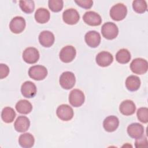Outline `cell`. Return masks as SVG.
I'll list each match as a JSON object with an SVG mask.
<instances>
[{"instance_id": "obj_15", "label": "cell", "mask_w": 148, "mask_h": 148, "mask_svg": "<svg viewBox=\"0 0 148 148\" xmlns=\"http://www.w3.org/2000/svg\"><path fill=\"white\" fill-rule=\"evenodd\" d=\"M21 92L23 97L27 98H33L36 94V87L33 82L26 81L21 85Z\"/></svg>"}, {"instance_id": "obj_19", "label": "cell", "mask_w": 148, "mask_h": 148, "mask_svg": "<svg viewBox=\"0 0 148 148\" xmlns=\"http://www.w3.org/2000/svg\"><path fill=\"white\" fill-rule=\"evenodd\" d=\"M119 125V119L115 116H109L105 119L103 122V127L105 130L112 132L118 128Z\"/></svg>"}, {"instance_id": "obj_20", "label": "cell", "mask_w": 148, "mask_h": 148, "mask_svg": "<svg viewBox=\"0 0 148 148\" xmlns=\"http://www.w3.org/2000/svg\"><path fill=\"white\" fill-rule=\"evenodd\" d=\"M119 110L121 114L125 116H131L136 110V106L134 102L130 99L123 101L119 106Z\"/></svg>"}, {"instance_id": "obj_22", "label": "cell", "mask_w": 148, "mask_h": 148, "mask_svg": "<svg viewBox=\"0 0 148 148\" xmlns=\"http://www.w3.org/2000/svg\"><path fill=\"white\" fill-rule=\"evenodd\" d=\"M34 137L30 133L23 134L18 138V143L22 147L30 148L34 146Z\"/></svg>"}, {"instance_id": "obj_23", "label": "cell", "mask_w": 148, "mask_h": 148, "mask_svg": "<svg viewBox=\"0 0 148 148\" xmlns=\"http://www.w3.org/2000/svg\"><path fill=\"white\" fill-rule=\"evenodd\" d=\"M15 108L19 113L23 114H27L32 110V104L26 99H21L18 101L16 103Z\"/></svg>"}, {"instance_id": "obj_29", "label": "cell", "mask_w": 148, "mask_h": 148, "mask_svg": "<svg viewBox=\"0 0 148 148\" xmlns=\"http://www.w3.org/2000/svg\"><path fill=\"white\" fill-rule=\"evenodd\" d=\"M48 6L52 12H58L62 9L64 2L62 0H49Z\"/></svg>"}, {"instance_id": "obj_4", "label": "cell", "mask_w": 148, "mask_h": 148, "mask_svg": "<svg viewBox=\"0 0 148 148\" xmlns=\"http://www.w3.org/2000/svg\"><path fill=\"white\" fill-rule=\"evenodd\" d=\"M59 83L62 88L65 90H69L72 88L75 84V76L72 72H64L60 77Z\"/></svg>"}, {"instance_id": "obj_13", "label": "cell", "mask_w": 148, "mask_h": 148, "mask_svg": "<svg viewBox=\"0 0 148 148\" xmlns=\"http://www.w3.org/2000/svg\"><path fill=\"white\" fill-rule=\"evenodd\" d=\"M101 35L99 33L95 31H90L84 36V40L86 44L90 47L95 48L101 43Z\"/></svg>"}, {"instance_id": "obj_16", "label": "cell", "mask_w": 148, "mask_h": 148, "mask_svg": "<svg viewBox=\"0 0 148 148\" xmlns=\"http://www.w3.org/2000/svg\"><path fill=\"white\" fill-rule=\"evenodd\" d=\"M127 133L132 138H139L142 137L144 134V127L142 124L138 123H132L127 127Z\"/></svg>"}, {"instance_id": "obj_10", "label": "cell", "mask_w": 148, "mask_h": 148, "mask_svg": "<svg viewBox=\"0 0 148 148\" xmlns=\"http://www.w3.org/2000/svg\"><path fill=\"white\" fill-rule=\"evenodd\" d=\"M26 26L25 19L21 16H16L12 19L9 24V28L14 34H20Z\"/></svg>"}, {"instance_id": "obj_33", "label": "cell", "mask_w": 148, "mask_h": 148, "mask_svg": "<svg viewBox=\"0 0 148 148\" xmlns=\"http://www.w3.org/2000/svg\"><path fill=\"white\" fill-rule=\"evenodd\" d=\"M9 73V68L4 64H0V78L1 79L8 76Z\"/></svg>"}, {"instance_id": "obj_27", "label": "cell", "mask_w": 148, "mask_h": 148, "mask_svg": "<svg viewBox=\"0 0 148 148\" xmlns=\"http://www.w3.org/2000/svg\"><path fill=\"white\" fill-rule=\"evenodd\" d=\"M19 6L21 10L27 14L31 13L35 9V3L33 1H20Z\"/></svg>"}, {"instance_id": "obj_11", "label": "cell", "mask_w": 148, "mask_h": 148, "mask_svg": "<svg viewBox=\"0 0 148 148\" xmlns=\"http://www.w3.org/2000/svg\"><path fill=\"white\" fill-rule=\"evenodd\" d=\"M62 19L65 23L69 25L76 24L80 19L79 12L75 9H66L62 13Z\"/></svg>"}, {"instance_id": "obj_17", "label": "cell", "mask_w": 148, "mask_h": 148, "mask_svg": "<svg viewBox=\"0 0 148 148\" xmlns=\"http://www.w3.org/2000/svg\"><path fill=\"white\" fill-rule=\"evenodd\" d=\"M40 44L45 47H51L54 43L55 37L54 34L49 31H43L39 35Z\"/></svg>"}, {"instance_id": "obj_12", "label": "cell", "mask_w": 148, "mask_h": 148, "mask_svg": "<svg viewBox=\"0 0 148 148\" xmlns=\"http://www.w3.org/2000/svg\"><path fill=\"white\" fill-rule=\"evenodd\" d=\"M83 20L85 23L90 26H98L102 23L100 15L94 11L86 12L83 16Z\"/></svg>"}, {"instance_id": "obj_30", "label": "cell", "mask_w": 148, "mask_h": 148, "mask_svg": "<svg viewBox=\"0 0 148 148\" xmlns=\"http://www.w3.org/2000/svg\"><path fill=\"white\" fill-rule=\"evenodd\" d=\"M136 116L140 122L147 123L148 122V109L145 107L139 108L137 110Z\"/></svg>"}, {"instance_id": "obj_18", "label": "cell", "mask_w": 148, "mask_h": 148, "mask_svg": "<svg viewBox=\"0 0 148 148\" xmlns=\"http://www.w3.org/2000/svg\"><path fill=\"white\" fill-rule=\"evenodd\" d=\"M30 126L29 119L24 116H20L14 123V129L18 132H24L28 130Z\"/></svg>"}, {"instance_id": "obj_1", "label": "cell", "mask_w": 148, "mask_h": 148, "mask_svg": "<svg viewBox=\"0 0 148 148\" xmlns=\"http://www.w3.org/2000/svg\"><path fill=\"white\" fill-rule=\"evenodd\" d=\"M127 14V6L123 3H119L113 5L110 10V16L114 21L123 20Z\"/></svg>"}, {"instance_id": "obj_28", "label": "cell", "mask_w": 148, "mask_h": 148, "mask_svg": "<svg viewBox=\"0 0 148 148\" xmlns=\"http://www.w3.org/2000/svg\"><path fill=\"white\" fill-rule=\"evenodd\" d=\"M134 10L139 14L145 13L147 9V3L143 0H135L132 2Z\"/></svg>"}, {"instance_id": "obj_3", "label": "cell", "mask_w": 148, "mask_h": 148, "mask_svg": "<svg viewBox=\"0 0 148 148\" xmlns=\"http://www.w3.org/2000/svg\"><path fill=\"white\" fill-rule=\"evenodd\" d=\"M130 68L132 72L135 74H145L148 69L147 61L142 58H135L131 62Z\"/></svg>"}, {"instance_id": "obj_14", "label": "cell", "mask_w": 148, "mask_h": 148, "mask_svg": "<svg viewBox=\"0 0 148 148\" xmlns=\"http://www.w3.org/2000/svg\"><path fill=\"white\" fill-rule=\"evenodd\" d=\"M95 60L97 65L102 67H106L112 63L113 61V57L110 53L103 51L99 52L96 56Z\"/></svg>"}, {"instance_id": "obj_26", "label": "cell", "mask_w": 148, "mask_h": 148, "mask_svg": "<svg viewBox=\"0 0 148 148\" xmlns=\"http://www.w3.org/2000/svg\"><path fill=\"white\" fill-rule=\"evenodd\" d=\"M131 54L126 49H121L119 50L116 54V61L122 64L128 63L131 60Z\"/></svg>"}, {"instance_id": "obj_24", "label": "cell", "mask_w": 148, "mask_h": 148, "mask_svg": "<svg viewBox=\"0 0 148 148\" xmlns=\"http://www.w3.org/2000/svg\"><path fill=\"white\" fill-rule=\"evenodd\" d=\"M140 80L139 77L135 75H130L125 80L126 88L130 91L138 90L140 86Z\"/></svg>"}, {"instance_id": "obj_21", "label": "cell", "mask_w": 148, "mask_h": 148, "mask_svg": "<svg viewBox=\"0 0 148 148\" xmlns=\"http://www.w3.org/2000/svg\"><path fill=\"white\" fill-rule=\"evenodd\" d=\"M35 19L37 23L45 24L49 21L50 17L49 11L43 8L38 9L35 13Z\"/></svg>"}, {"instance_id": "obj_7", "label": "cell", "mask_w": 148, "mask_h": 148, "mask_svg": "<svg viewBox=\"0 0 148 148\" xmlns=\"http://www.w3.org/2000/svg\"><path fill=\"white\" fill-rule=\"evenodd\" d=\"M85 96L83 91L79 89H74L70 92L69 102L73 107H79L84 102Z\"/></svg>"}, {"instance_id": "obj_25", "label": "cell", "mask_w": 148, "mask_h": 148, "mask_svg": "<svg viewBox=\"0 0 148 148\" xmlns=\"http://www.w3.org/2000/svg\"><path fill=\"white\" fill-rule=\"evenodd\" d=\"M16 116V112L12 108L7 106L4 108L1 113V118L6 123H11Z\"/></svg>"}, {"instance_id": "obj_8", "label": "cell", "mask_w": 148, "mask_h": 148, "mask_svg": "<svg viewBox=\"0 0 148 148\" xmlns=\"http://www.w3.org/2000/svg\"><path fill=\"white\" fill-rule=\"evenodd\" d=\"M57 117L62 121H69L73 117V109L67 104L60 105L56 110Z\"/></svg>"}, {"instance_id": "obj_5", "label": "cell", "mask_w": 148, "mask_h": 148, "mask_svg": "<svg viewBox=\"0 0 148 148\" xmlns=\"http://www.w3.org/2000/svg\"><path fill=\"white\" fill-rule=\"evenodd\" d=\"M28 75L35 80H42L47 76V70L46 68L43 65H34L29 68Z\"/></svg>"}, {"instance_id": "obj_2", "label": "cell", "mask_w": 148, "mask_h": 148, "mask_svg": "<svg viewBox=\"0 0 148 148\" xmlns=\"http://www.w3.org/2000/svg\"><path fill=\"white\" fill-rule=\"evenodd\" d=\"M102 36L108 40L115 39L119 34V28L116 24L112 22H107L103 24L101 27Z\"/></svg>"}, {"instance_id": "obj_32", "label": "cell", "mask_w": 148, "mask_h": 148, "mask_svg": "<svg viewBox=\"0 0 148 148\" xmlns=\"http://www.w3.org/2000/svg\"><path fill=\"white\" fill-rule=\"evenodd\" d=\"M148 145L147 139L146 136H142L139 138L136 139L135 142V146L136 147H146Z\"/></svg>"}, {"instance_id": "obj_6", "label": "cell", "mask_w": 148, "mask_h": 148, "mask_svg": "<svg viewBox=\"0 0 148 148\" xmlns=\"http://www.w3.org/2000/svg\"><path fill=\"white\" fill-rule=\"evenodd\" d=\"M76 51L75 48L71 45L64 47L60 51L59 57L60 60L65 63H69L72 61L76 57Z\"/></svg>"}, {"instance_id": "obj_31", "label": "cell", "mask_w": 148, "mask_h": 148, "mask_svg": "<svg viewBox=\"0 0 148 148\" xmlns=\"http://www.w3.org/2000/svg\"><path fill=\"white\" fill-rule=\"evenodd\" d=\"M75 2L82 8L88 9H90L92 5L93 1L91 0H82V1H75Z\"/></svg>"}, {"instance_id": "obj_9", "label": "cell", "mask_w": 148, "mask_h": 148, "mask_svg": "<svg viewBox=\"0 0 148 148\" xmlns=\"http://www.w3.org/2000/svg\"><path fill=\"white\" fill-rule=\"evenodd\" d=\"M23 59L28 64H35L39 59V53L35 47H27L23 53Z\"/></svg>"}]
</instances>
